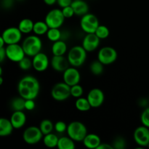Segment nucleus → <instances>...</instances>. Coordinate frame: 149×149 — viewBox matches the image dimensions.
<instances>
[{
    "label": "nucleus",
    "mask_w": 149,
    "mask_h": 149,
    "mask_svg": "<svg viewBox=\"0 0 149 149\" xmlns=\"http://www.w3.org/2000/svg\"><path fill=\"white\" fill-rule=\"evenodd\" d=\"M72 2L73 0H57V4H58L61 8L68 7V6H71Z\"/></svg>",
    "instance_id": "40"
},
{
    "label": "nucleus",
    "mask_w": 149,
    "mask_h": 149,
    "mask_svg": "<svg viewBox=\"0 0 149 149\" xmlns=\"http://www.w3.org/2000/svg\"><path fill=\"white\" fill-rule=\"evenodd\" d=\"M112 146L116 149H125L126 147V142L122 137L116 138L112 143Z\"/></svg>",
    "instance_id": "35"
},
{
    "label": "nucleus",
    "mask_w": 149,
    "mask_h": 149,
    "mask_svg": "<svg viewBox=\"0 0 149 149\" xmlns=\"http://www.w3.org/2000/svg\"><path fill=\"white\" fill-rule=\"evenodd\" d=\"M5 45H6L5 42H4L3 38L1 36V37H0V47H4Z\"/></svg>",
    "instance_id": "44"
},
{
    "label": "nucleus",
    "mask_w": 149,
    "mask_h": 149,
    "mask_svg": "<svg viewBox=\"0 0 149 149\" xmlns=\"http://www.w3.org/2000/svg\"><path fill=\"white\" fill-rule=\"evenodd\" d=\"M87 98L92 108H98L104 103L105 95L100 89L93 88L89 91Z\"/></svg>",
    "instance_id": "13"
},
{
    "label": "nucleus",
    "mask_w": 149,
    "mask_h": 149,
    "mask_svg": "<svg viewBox=\"0 0 149 149\" xmlns=\"http://www.w3.org/2000/svg\"><path fill=\"white\" fill-rule=\"evenodd\" d=\"M5 49L7 58L13 62L18 63L26 56L23 47L22 45H18V43L7 45Z\"/></svg>",
    "instance_id": "10"
},
{
    "label": "nucleus",
    "mask_w": 149,
    "mask_h": 149,
    "mask_svg": "<svg viewBox=\"0 0 149 149\" xmlns=\"http://www.w3.org/2000/svg\"><path fill=\"white\" fill-rule=\"evenodd\" d=\"M51 96L57 101H64L71 96V87L64 81L57 83L51 90Z\"/></svg>",
    "instance_id": "5"
},
{
    "label": "nucleus",
    "mask_w": 149,
    "mask_h": 149,
    "mask_svg": "<svg viewBox=\"0 0 149 149\" xmlns=\"http://www.w3.org/2000/svg\"><path fill=\"white\" fill-rule=\"evenodd\" d=\"M36 107L34 100L33 99H28L25 102V109L27 111H33Z\"/></svg>",
    "instance_id": "39"
},
{
    "label": "nucleus",
    "mask_w": 149,
    "mask_h": 149,
    "mask_svg": "<svg viewBox=\"0 0 149 149\" xmlns=\"http://www.w3.org/2000/svg\"><path fill=\"white\" fill-rule=\"evenodd\" d=\"M100 23L97 16L92 13H87L81 16L80 20V27L86 33H95Z\"/></svg>",
    "instance_id": "6"
},
{
    "label": "nucleus",
    "mask_w": 149,
    "mask_h": 149,
    "mask_svg": "<svg viewBox=\"0 0 149 149\" xmlns=\"http://www.w3.org/2000/svg\"><path fill=\"white\" fill-rule=\"evenodd\" d=\"M14 129L15 128L10 119H7V118L0 119V136H9L13 133Z\"/></svg>",
    "instance_id": "21"
},
{
    "label": "nucleus",
    "mask_w": 149,
    "mask_h": 149,
    "mask_svg": "<svg viewBox=\"0 0 149 149\" xmlns=\"http://www.w3.org/2000/svg\"><path fill=\"white\" fill-rule=\"evenodd\" d=\"M40 84L36 77L33 76L23 77L17 84V92L20 97L26 100L35 99L39 95Z\"/></svg>",
    "instance_id": "1"
},
{
    "label": "nucleus",
    "mask_w": 149,
    "mask_h": 149,
    "mask_svg": "<svg viewBox=\"0 0 149 149\" xmlns=\"http://www.w3.org/2000/svg\"><path fill=\"white\" fill-rule=\"evenodd\" d=\"M17 1H23V0H17Z\"/></svg>",
    "instance_id": "46"
},
{
    "label": "nucleus",
    "mask_w": 149,
    "mask_h": 149,
    "mask_svg": "<svg viewBox=\"0 0 149 149\" xmlns=\"http://www.w3.org/2000/svg\"><path fill=\"white\" fill-rule=\"evenodd\" d=\"M97 149H113L112 145L109 143H101L100 144L98 147H97Z\"/></svg>",
    "instance_id": "42"
},
{
    "label": "nucleus",
    "mask_w": 149,
    "mask_h": 149,
    "mask_svg": "<svg viewBox=\"0 0 149 149\" xmlns=\"http://www.w3.org/2000/svg\"><path fill=\"white\" fill-rule=\"evenodd\" d=\"M18 65L20 68L23 71H28L31 68H33V62L32 60L28 57H24L23 59L18 62Z\"/></svg>",
    "instance_id": "33"
},
{
    "label": "nucleus",
    "mask_w": 149,
    "mask_h": 149,
    "mask_svg": "<svg viewBox=\"0 0 149 149\" xmlns=\"http://www.w3.org/2000/svg\"><path fill=\"white\" fill-rule=\"evenodd\" d=\"M67 45L61 39L53 42L52 46V52L53 55H64L67 52Z\"/></svg>",
    "instance_id": "22"
},
{
    "label": "nucleus",
    "mask_w": 149,
    "mask_h": 149,
    "mask_svg": "<svg viewBox=\"0 0 149 149\" xmlns=\"http://www.w3.org/2000/svg\"><path fill=\"white\" fill-rule=\"evenodd\" d=\"M100 42V39L95 33H87L82 41L81 46L87 52H91L97 49Z\"/></svg>",
    "instance_id": "16"
},
{
    "label": "nucleus",
    "mask_w": 149,
    "mask_h": 149,
    "mask_svg": "<svg viewBox=\"0 0 149 149\" xmlns=\"http://www.w3.org/2000/svg\"><path fill=\"white\" fill-rule=\"evenodd\" d=\"M104 65H103L99 60H96L91 63L90 65V70L93 75H101L104 71V68H103Z\"/></svg>",
    "instance_id": "29"
},
{
    "label": "nucleus",
    "mask_w": 149,
    "mask_h": 149,
    "mask_svg": "<svg viewBox=\"0 0 149 149\" xmlns=\"http://www.w3.org/2000/svg\"><path fill=\"white\" fill-rule=\"evenodd\" d=\"M148 147L149 148V143H148Z\"/></svg>",
    "instance_id": "47"
},
{
    "label": "nucleus",
    "mask_w": 149,
    "mask_h": 149,
    "mask_svg": "<svg viewBox=\"0 0 149 149\" xmlns=\"http://www.w3.org/2000/svg\"><path fill=\"white\" fill-rule=\"evenodd\" d=\"M7 58L6 55V49L5 47H0V62L2 63L4 60Z\"/></svg>",
    "instance_id": "41"
},
{
    "label": "nucleus",
    "mask_w": 149,
    "mask_h": 149,
    "mask_svg": "<svg viewBox=\"0 0 149 149\" xmlns=\"http://www.w3.org/2000/svg\"><path fill=\"white\" fill-rule=\"evenodd\" d=\"M67 134L76 142L83 141L87 135V128L82 122L79 121L71 122L67 127Z\"/></svg>",
    "instance_id": "3"
},
{
    "label": "nucleus",
    "mask_w": 149,
    "mask_h": 149,
    "mask_svg": "<svg viewBox=\"0 0 149 149\" xmlns=\"http://www.w3.org/2000/svg\"><path fill=\"white\" fill-rule=\"evenodd\" d=\"M45 4L49 6L54 5L55 3H57V0H43Z\"/></svg>",
    "instance_id": "43"
},
{
    "label": "nucleus",
    "mask_w": 149,
    "mask_h": 149,
    "mask_svg": "<svg viewBox=\"0 0 149 149\" xmlns=\"http://www.w3.org/2000/svg\"><path fill=\"white\" fill-rule=\"evenodd\" d=\"M141 122L142 125L149 128V107L144 109L141 113Z\"/></svg>",
    "instance_id": "36"
},
{
    "label": "nucleus",
    "mask_w": 149,
    "mask_h": 149,
    "mask_svg": "<svg viewBox=\"0 0 149 149\" xmlns=\"http://www.w3.org/2000/svg\"><path fill=\"white\" fill-rule=\"evenodd\" d=\"M62 13L65 18H70V17H72L73 16L75 15L74 9H73V7H71V5L62 8Z\"/></svg>",
    "instance_id": "38"
},
{
    "label": "nucleus",
    "mask_w": 149,
    "mask_h": 149,
    "mask_svg": "<svg viewBox=\"0 0 149 149\" xmlns=\"http://www.w3.org/2000/svg\"><path fill=\"white\" fill-rule=\"evenodd\" d=\"M65 17L62 13V10L52 9L48 12L45 18V21L48 25L49 28H60L63 26Z\"/></svg>",
    "instance_id": "8"
},
{
    "label": "nucleus",
    "mask_w": 149,
    "mask_h": 149,
    "mask_svg": "<svg viewBox=\"0 0 149 149\" xmlns=\"http://www.w3.org/2000/svg\"><path fill=\"white\" fill-rule=\"evenodd\" d=\"M47 36L49 41L55 42L61 40L62 38V33L58 28H49L47 33Z\"/></svg>",
    "instance_id": "30"
},
{
    "label": "nucleus",
    "mask_w": 149,
    "mask_h": 149,
    "mask_svg": "<svg viewBox=\"0 0 149 149\" xmlns=\"http://www.w3.org/2000/svg\"><path fill=\"white\" fill-rule=\"evenodd\" d=\"M44 135L39 127L30 126L23 133V139L29 145H35L43 139Z\"/></svg>",
    "instance_id": "7"
},
{
    "label": "nucleus",
    "mask_w": 149,
    "mask_h": 149,
    "mask_svg": "<svg viewBox=\"0 0 149 149\" xmlns=\"http://www.w3.org/2000/svg\"><path fill=\"white\" fill-rule=\"evenodd\" d=\"M76 109L78 111L81 112H86L90 110L92 108L90 102L87 100V97H80L79 98H77V100L75 102Z\"/></svg>",
    "instance_id": "27"
},
{
    "label": "nucleus",
    "mask_w": 149,
    "mask_h": 149,
    "mask_svg": "<svg viewBox=\"0 0 149 149\" xmlns=\"http://www.w3.org/2000/svg\"><path fill=\"white\" fill-rule=\"evenodd\" d=\"M135 143L141 147H148L149 143V128L142 125L135 129L133 133Z\"/></svg>",
    "instance_id": "12"
},
{
    "label": "nucleus",
    "mask_w": 149,
    "mask_h": 149,
    "mask_svg": "<svg viewBox=\"0 0 149 149\" xmlns=\"http://www.w3.org/2000/svg\"><path fill=\"white\" fill-rule=\"evenodd\" d=\"M22 34L23 33L18 27H10L6 29L2 32L1 36L7 45L19 43L22 39Z\"/></svg>",
    "instance_id": "11"
},
{
    "label": "nucleus",
    "mask_w": 149,
    "mask_h": 149,
    "mask_svg": "<svg viewBox=\"0 0 149 149\" xmlns=\"http://www.w3.org/2000/svg\"><path fill=\"white\" fill-rule=\"evenodd\" d=\"M33 68L38 72H43L47 69L50 61H49L47 55L44 52H39L32 59Z\"/></svg>",
    "instance_id": "14"
},
{
    "label": "nucleus",
    "mask_w": 149,
    "mask_h": 149,
    "mask_svg": "<svg viewBox=\"0 0 149 149\" xmlns=\"http://www.w3.org/2000/svg\"><path fill=\"white\" fill-rule=\"evenodd\" d=\"M50 65L55 71L64 72L69 67V61L64 55H53L50 61Z\"/></svg>",
    "instance_id": "17"
},
{
    "label": "nucleus",
    "mask_w": 149,
    "mask_h": 149,
    "mask_svg": "<svg viewBox=\"0 0 149 149\" xmlns=\"http://www.w3.org/2000/svg\"><path fill=\"white\" fill-rule=\"evenodd\" d=\"M26 56L32 57L41 52L42 49V42L37 35H30L23 40L22 43Z\"/></svg>",
    "instance_id": "2"
},
{
    "label": "nucleus",
    "mask_w": 149,
    "mask_h": 149,
    "mask_svg": "<svg viewBox=\"0 0 149 149\" xmlns=\"http://www.w3.org/2000/svg\"><path fill=\"white\" fill-rule=\"evenodd\" d=\"M73 1H76V0H73Z\"/></svg>",
    "instance_id": "48"
},
{
    "label": "nucleus",
    "mask_w": 149,
    "mask_h": 149,
    "mask_svg": "<svg viewBox=\"0 0 149 149\" xmlns=\"http://www.w3.org/2000/svg\"><path fill=\"white\" fill-rule=\"evenodd\" d=\"M33 25H34V23L33 20L29 18H24L20 20L17 27L22 32V33L28 34L33 31Z\"/></svg>",
    "instance_id": "23"
},
{
    "label": "nucleus",
    "mask_w": 149,
    "mask_h": 149,
    "mask_svg": "<svg viewBox=\"0 0 149 149\" xmlns=\"http://www.w3.org/2000/svg\"><path fill=\"white\" fill-rule=\"evenodd\" d=\"M49 29V26L45 21H36L33 25V32L37 36H42L47 34Z\"/></svg>",
    "instance_id": "26"
},
{
    "label": "nucleus",
    "mask_w": 149,
    "mask_h": 149,
    "mask_svg": "<svg viewBox=\"0 0 149 149\" xmlns=\"http://www.w3.org/2000/svg\"><path fill=\"white\" fill-rule=\"evenodd\" d=\"M68 125L63 121H58L55 124V130L58 133H63L67 130Z\"/></svg>",
    "instance_id": "37"
},
{
    "label": "nucleus",
    "mask_w": 149,
    "mask_h": 149,
    "mask_svg": "<svg viewBox=\"0 0 149 149\" xmlns=\"http://www.w3.org/2000/svg\"><path fill=\"white\" fill-rule=\"evenodd\" d=\"M83 144L87 148L97 149V147L101 143L100 138L96 134H87L84 139L83 140Z\"/></svg>",
    "instance_id": "19"
},
{
    "label": "nucleus",
    "mask_w": 149,
    "mask_h": 149,
    "mask_svg": "<svg viewBox=\"0 0 149 149\" xmlns=\"http://www.w3.org/2000/svg\"><path fill=\"white\" fill-rule=\"evenodd\" d=\"M63 79L64 82L71 87L79 83L81 75H80L79 71L76 68V67H68L63 72Z\"/></svg>",
    "instance_id": "15"
},
{
    "label": "nucleus",
    "mask_w": 149,
    "mask_h": 149,
    "mask_svg": "<svg viewBox=\"0 0 149 149\" xmlns=\"http://www.w3.org/2000/svg\"><path fill=\"white\" fill-rule=\"evenodd\" d=\"M74 142L75 141L69 136L61 137L59 138L57 147L59 149H74L76 147Z\"/></svg>",
    "instance_id": "24"
},
{
    "label": "nucleus",
    "mask_w": 149,
    "mask_h": 149,
    "mask_svg": "<svg viewBox=\"0 0 149 149\" xmlns=\"http://www.w3.org/2000/svg\"><path fill=\"white\" fill-rule=\"evenodd\" d=\"M25 102H26V99H24L22 97H15L12 100L11 103V108L14 111H24L25 109Z\"/></svg>",
    "instance_id": "31"
},
{
    "label": "nucleus",
    "mask_w": 149,
    "mask_h": 149,
    "mask_svg": "<svg viewBox=\"0 0 149 149\" xmlns=\"http://www.w3.org/2000/svg\"><path fill=\"white\" fill-rule=\"evenodd\" d=\"M39 128L42 132L43 135H47L52 132L53 130L55 129V125L49 119H43L39 124Z\"/></svg>",
    "instance_id": "28"
},
{
    "label": "nucleus",
    "mask_w": 149,
    "mask_h": 149,
    "mask_svg": "<svg viewBox=\"0 0 149 149\" xmlns=\"http://www.w3.org/2000/svg\"><path fill=\"white\" fill-rule=\"evenodd\" d=\"M87 52L82 46L77 45L71 48L67 55L70 65L76 68L82 65L87 59Z\"/></svg>",
    "instance_id": "4"
},
{
    "label": "nucleus",
    "mask_w": 149,
    "mask_h": 149,
    "mask_svg": "<svg viewBox=\"0 0 149 149\" xmlns=\"http://www.w3.org/2000/svg\"><path fill=\"white\" fill-rule=\"evenodd\" d=\"M95 33L100 39H105L109 36L110 31H109V28L107 26H104V25H99V26L97 28Z\"/></svg>",
    "instance_id": "32"
},
{
    "label": "nucleus",
    "mask_w": 149,
    "mask_h": 149,
    "mask_svg": "<svg viewBox=\"0 0 149 149\" xmlns=\"http://www.w3.org/2000/svg\"><path fill=\"white\" fill-rule=\"evenodd\" d=\"M58 140H59L58 137L55 134L51 132L44 135L42 141L44 145L47 148H55L58 146Z\"/></svg>",
    "instance_id": "25"
},
{
    "label": "nucleus",
    "mask_w": 149,
    "mask_h": 149,
    "mask_svg": "<svg viewBox=\"0 0 149 149\" xmlns=\"http://www.w3.org/2000/svg\"><path fill=\"white\" fill-rule=\"evenodd\" d=\"M10 119L15 129H20L26 124V116L23 111H16L13 112Z\"/></svg>",
    "instance_id": "18"
},
{
    "label": "nucleus",
    "mask_w": 149,
    "mask_h": 149,
    "mask_svg": "<svg viewBox=\"0 0 149 149\" xmlns=\"http://www.w3.org/2000/svg\"><path fill=\"white\" fill-rule=\"evenodd\" d=\"M71 7H73L76 15L83 16L88 13L89 5L86 1L83 0H76L73 1L71 4Z\"/></svg>",
    "instance_id": "20"
},
{
    "label": "nucleus",
    "mask_w": 149,
    "mask_h": 149,
    "mask_svg": "<svg viewBox=\"0 0 149 149\" xmlns=\"http://www.w3.org/2000/svg\"><path fill=\"white\" fill-rule=\"evenodd\" d=\"M83 93H84L83 87L79 84L71 87V95L74 98H79V97H81Z\"/></svg>",
    "instance_id": "34"
},
{
    "label": "nucleus",
    "mask_w": 149,
    "mask_h": 149,
    "mask_svg": "<svg viewBox=\"0 0 149 149\" xmlns=\"http://www.w3.org/2000/svg\"><path fill=\"white\" fill-rule=\"evenodd\" d=\"M3 84V77L2 76H0V85H2Z\"/></svg>",
    "instance_id": "45"
},
{
    "label": "nucleus",
    "mask_w": 149,
    "mask_h": 149,
    "mask_svg": "<svg viewBox=\"0 0 149 149\" xmlns=\"http://www.w3.org/2000/svg\"><path fill=\"white\" fill-rule=\"evenodd\" d=\"M117 58V52L111 47H103L100 49L97 53V60H99L105 65L113 63Z\"/></svg>",
    "instance_id": "9"
}]
</instances>
